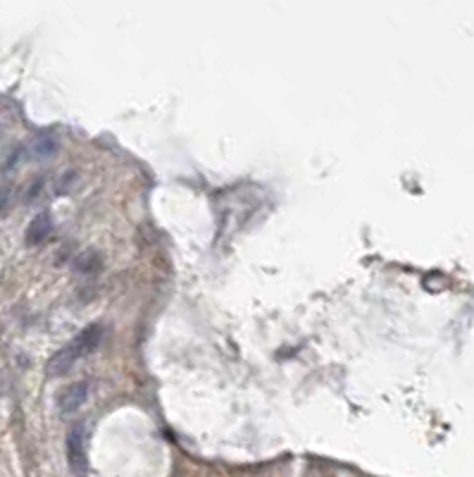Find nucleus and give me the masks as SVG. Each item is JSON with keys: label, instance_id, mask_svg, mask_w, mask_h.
<instances>
[{"label": "nucleus", "instance_id": "obj_6", "mask_svg": "<svg viewBox=\"0 0 474 477\" xmlns=\"http://www.w3.org/2000/svg\"><path fill=\"white\" fill-rule=\"evenodd\" d=\"M77 181H79L77 170H64V172L60 174V179H57V184H55V191L57 194H67V191L74 189Z\"/></svg>", "mask_w": 474, "mask_h": 477}, {"label": "nucleus", "instance_id": "obj_4", "mask_svg": "<svg viewBox=\"0 0 474 477\" xmlns=\"http://www.w3.org/2000/svg\"><path fill=\"white\" fill-rule=\"evenodd\" d=\"M57 151H60V136H57L55 132L36 134L29 141V146H26V155H29V160H34V163H48V160L55 158Z\"/></svg>", "mask_w": 474, "mask_h": 477}, {"label": "nucleus", "instance_id": "obj_2", "mask_svg": "<svg viewBox=\"0 0 474 477\" xmlns=\"http://www.w3.org/2000/svg\"><path fill=\"white\" fill-rule=\"evenodd\" d=\"M91 394H93V382L91 379H79V382L67 384L57 394V411H60V415L69 417L77 411H82L86 401L91 399Z\"/></svg>", "mask_w": 474, "mask_h": 477}, {"label": "nucleus", "instance_id": "obj_1", "mask_svg": "<svg viewBox=\"0 0 474 477\" xmlns=\"http://www.w3.org/2000/svg\"><path fill=\"white\" fill-rule=\"evenodd\" d=\"M100 341H103V325H98V323L89 325L86 330L79 332L67 346L60 348V351L48 361L46 372L51 375V377H62V375H67L84 356L93 353Z\"/></svg>", "mask_w": 474, "mask_h": 477}, {"label": "nucleus", "instance_id": "obj_3", "mask_svg": "<svg viewBox=\"0 0 474 477\" xmlns=\"http://www.w3.org/2000/svg\"><path fill=\"white\" fill-rule=\"evenodd\" d=\"M67 460H69V468H72L79 477L86 475V470H89V458H86V425L84 422H77L67 434Z\"/></svg>", "mask_w": 474, "mask_h": 477}, {"label": "nucleus", "instance_id": "obj_5", "mask_svg": "<svg viewBox=\"0 0 474 477\" xmlns=\"http://www.w3.org/2000/svg\"><path fill=\"white\" fill-rule=\"evenodd\" d=\"M51 232H53L51 215H48V213H39V215L29 222V229H26V244L29 246L43 244V241L51 237Z\"/></svg>", "mask_w": 474, "mask_h": 477}]
</instances>
